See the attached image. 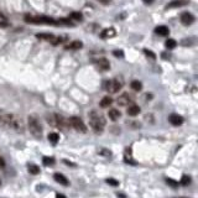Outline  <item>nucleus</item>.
I'll list each match as a JSON object with an SVG mask.
<instances>
[{"mask_svg":"<svg viewBox=\"0 0 198 198\" xmlns=\"http://www.w3.org/2000/svg\"><path fill=\"white\" fill-rule=\"evenodd\" d=\"M130 85H131V89H134L135 92H140L141 89H142V84H141V82H139V81H133Z\"/></svg>","mask_w":198,"mask_h":198,"instance_id":"20","label":"nucleus"},{"mask_svg":"<svg viewBox=\"0 0 198 198\" xmlns=\"http://www.w3.org/2000/svg\"><path fill=\"white\" fill-rule=\"evenodd\" d=\"M155 32H156V33H158L160 36H167V35H168V32H170V30H168V27H167V26H165V25H161V26H157V27L155 29Z\"/></svg>","mask_w":198,"mask_h":198,"instance_id":"14","label":"nucleus"},{"mask_svg":"<svg viewBox=\"0 0 198 198\" xmlns=\"http://www.w3.org/2000/svg\"><path fill=\"white\" fill-rule=\"evenodd\" d=\"M93 63H94L96 68H97L98 71H102V72L108 71V69L110 68V63H109V61H108L106 58H98V60H94Z\"/></svg>","mask_w":198,"mask_h":198,"instance_id":"8","label":"nucleus"},{"mask_svg":"<svg viewBox=\"0 0 198 198\" xmlns=\"http://www.w3.org/2000/svg\"><path fill=\"white\" fill-rule=\"evenodd\" d=\"M53 178H55V181L56 182H58L60 185H62V186H68V179L66 178V176L64 175H62V173H58V172H56L55 175H53Z\"/></svg>","mask_w":198,"mask_h":198,"instance_id":"12","label":"nucleus"},{"mask_svg":"<svg viewBox=\"0 0 198 198\" xmlns=\"http://www.w3.org/2000/svg\"><path fill=\"white\" fill-rule=\"evenodd\" d=\"M112 103H113V99H112L110 97L106 96V97H104V98L100 100V106H102V108H108Z\"/></svg>","mask_w":198,"mask_h":198,"instance_id":"19","label":"nucleus"},{"mask_svg":"<svg viewBox=\"0 0 198 198\" xmlns=\"http://www.w3.org/2000/svg\"><path fill=\"white\" fill-rule=\"evenodd\" d=\"M57 198H66L63 194H57Z\"/></svg>","mask_w":198,"mask_h":198,"instance_id":"36","label":"nucleus"},{"mask_svg":"<svg viewBox=\"0 0 198 198\" xmlns=\"http://www.w3.org/2000/svg\"><path fill=\"white\" fill-rule=\"evenodd\" d=\"M100 154H102V155H105V156H108V157L112 156V152H110V151H106V150H102Z\"/></svg>","mask_w":198,"mask_h":198,"instance_id":"34","label":"nucleus"},{"mask_svg":"<svg viewBox=\"0 0 198 198\" xmlns=\"http://www.w3.org/2000/svg\"><path fill=\"white\" fill-rule=\"evenodd\" d=\"M181 183H182L183 186H187V185H189V183H191V177H189V176H186V175H185V176L182 177V179H181Z\"/></svg>","mask_w":198,"mask_h":198,"instance_id":"28","label":"nucleus"},{"mask_svg":"<svg viewBox=\"0 0 198 198\" xmlns=\"http://www.w3.org/2000/svg\"><path fill=\"white\" fill-rule=\"evenodd\" d=\"M177 46V42L173 40V39H168L167 41H166V47L168 48V50H172V48H175Z\"/></svg>","mask_w":198,"mask_h":198,"instance_id":"24","label":"nucleus"},{"mask_svg":"<svg viewBox=\"0 0 198 198\" xmlns=\"http://www.w3.org/2000/svg\"><path fill=\"white\" fill-rule=\"evenodd\" d=\"M71 17L73 20H76V21H82L83 20V15L81 12H72L71 14Z\"/></svg>","mask_w":198,"mask_h":198,"instance_id":"25","label":"nucleus"},{"mask_svg":"<svg viewBox=\"0 0 198 198\" xmlns=\"http://www.w3.org/2000/svg\"><path fill=\"white\" fill-rule=\"evenodd\" d=\"M166 182H167L170 186H172L173 188H176V187L178 186V183H177L176 181H173V179H171V178H166Z\"/></svg>","mask_w":198,"mask_h":198,"instance_id":"31","label":"nucleus"},{"mask_svg":"<svg viewBox=\"0 0 198 198\" xmlns=\"http://www.w3.org/2000/svg\"><path fill=\"white\" fill-rule=\"evenodd\" d=\"M123 85H124V81L121 78H118V77L116 78H113V79H108L103 84L105 91L109 92V93H113V94L116 93V92H119L120 89L123 88Z\"/></svg>","mask_w":198,"mask_h":198,"instance_id":"6","label":"nucleus"},{"mask_svg":"<svg viewBox=\"0 0 198 198\" xmlns=\"http://www.w3.org/2000/svg\"><path fill=\"white\" fill-rule=\"evenodd\" d=\"M89 124H91L92 129L96 133H99L100 134V133H103L104 127H105V119L98 112L92 110L91 113H89Z\"/></svg>","mask_w":198,"mask_h":198,"instance_id":"2","label":"nucleus"},{"mask_svg":"<svg viewBox=\"0 0 198 198\" xmlns=\"http://www.w3.org/2000/svg\"><path fill=\"white\" fill-rule=\"evenodd\" d=\"M25 21L29 24H46V25H58V21L48 16H33L25 15Z\"/></svg>","mask_w":198,"mask_h":198,"instance_id":"5","label":"nucleus"},{"mask_svg":"<svg viewBox=\"0 0 198 198\" xmlns=\"http://www.w3.org/2000/svg\"><path fill=\"white\" fill-rule=\"evenodd\" d=\"M0 124L5 128L12 129L16 133H24L25 130V124L24 120L12 113H9L4 109H0Z\"/></svg>","mask_w":198,"mask_h":198,"instance_id":"1","label":"nucleus"},{"mask_svg":"<svg viewBox=\"0 0 198 198\" xmlns=\"http://www.w3.org/2000/svg\"><path fill=\"white\" fill-rule=\"evenodd\" d=\"M115 36V30L113 27H109V29H104L102 32H100V37L102 39H109V37H113Z\"/></svg>","mask_w":198,"mask_h":198,"instance_id":"13","label":"nucleus"},{"mask_svg":"<svg viewBox=\"0 0 198 198\" xmlns=\"http://www.w3.org/2000/svg\"><path fill=\"white\" fill-rule=\"evenodd\" d=\"M47 123L52 127L60 128L62 130L69 129V120L61 114H47Z\"/></svg>","mask_w":198,"mask_h":198,"instance_id":"3","label":"nucleus"},{"mask_svg":"<svg viewBox=\"0 0 198 198\" xmlns=\"http://www.w3.org/2000/svg\"><path fill=\"white\" fill-rule=\"evenodd\" d=\"M106 183H109V185H112V186H118V185H119V182L115 181V179H113V178H108V179H106Z\"/></svg>","mask_w":198,"mask_h":198,"instance_id":"32","label":"nucleus"},{"mask_svg":"<svg viewBox=\"0 0 198 198\" xmlns=\"http://www.w3.org/2000/svg\"><path fill=\"white\" fill-rule=\"evenodd\" d=\"M187 3L186 2H172V3H170L166 8L167 9H170V8H178V6H183V5H186Z\"/></svg>","mask_w":198,"mask_h":198,"instance_id":"23","label":"nucleus"},{"mask_svg":"<svg viewBox=\"0 0 198 198\" xmlns=\"http://www.w3.org/2000/svg\"><path fill=\"white\" fill-rule=\"evenodd\" d=\"M140 113V108L137 105H130L129 106V109H128V114L131 115V116H135Z\"/></svg>","mask_w":198,"mask_h":198,"instance_id":"18","label":"nucleus"},{"mask_svg":"<svg viewBox=\"0 0 198 198\" xmlns=\"http://www.w3.org/2000/svg\"><path fill=\"white\" fill-rule=\"evenodd\" d=\"M48 140L52 142V144H57L58 140H60V135L57 133H50L48 134Z\"/></svg>","mask_w":198,"mask_h":198,"instance_id":"21","label":"nucleus"},{"mask_svg":"<svg viewBox=\"0 0 198 198\" xmlns=\"http://www.w3.org/2000/svg\"><path fill=\"white\" fill-rule=\"evenodd\" d=\"M0 26H8V19L3 14H0Z\"/></svg>","mask_w":198,"mask_h":198,"instance_id":"29","label":"nucleus"},{"mask_svg":"<svg viewBox=\"0 0 198 198\" xmlns=\"http://www.w3.org/2000/svg\"><path fill=\"white\" fill-rule=\"evenodd\" d=\"M181 23L183 25L188 26V25H191V24L194 23V16L191 12H187V11L186 12H182V15H181Z\"/></svg>","mask_w":198,"mask_h":198,"instance_id":"10","label":"nucleus"},{"mask_svg":"<svg viewBox=\"0 0 198 198\" xmlns=\"http://www.w3.org/2000/svg\"><path fill=\"white\" fill-rule=\"evenodd\" d=\"M27 124H29V130L30 133L36 137V139H41L42 136V125L39 120V118L36 115H29L27 118Z\"/></svg>","mask_w":198,"mask_h":198,"instance_id":"4","label":"nucleus"},{"mask_svg":"<svg viewBox=\"0 0 198 198\" xmlns=\"http://www.w3.org/2000/svg\"><path fill=\"white\" fill-rule=\"evenodd\" d=\"M36 37L41 39V40H45V41H51V42L55 41V36H53L52 33H37L36 35Z\"/></svg>","mask_w":198,"mask_h":198,"instance_id":"15","label":"nucleus"},{"mask_svg":"<svg viewBox=\"0 0 198 198\" xmlns=\"http://www.w3.org/2000/svg\"><path fill=\"white\" fill-rule=\"evenodd\" d=\"M43 165H46V166H50V165H53L55 164V158L53 157H43Z\"/></svg>","mask_w":198,"mask_h":198,"instance_id":"26","label":"nucleus"},{"mask_svg":"<svg viewBox=\"0 0 198 198\" xmlns=\"http://www.w3.org/2000/svg\"><path fill=\"white\" fill-rule=\"evenodd\" d=\"M168 121L175 125V127H178V125H181L183 123V118L181 115H178V114H171L168 116Z\"/></svg>","mask_w":198,"mask_h":198,"instance_id":"11","label":"nucleus"},{"mask_svg":"<svg viewBox=\"0 0 198 198\" xmlns=\"http://www.w3.org/2000/svg\"><path fill=\"white\" fill-rule=\"evenodd\" d=\"M83 47V43L81 41H72L69 45L66 46V50H79Z\"/></svg>","mask_w":198,"mask_h":198,"instance_id":"16","label":"nucleus"},{"mask_svg":"<svg viewBox=\"0 0 198 198\" xmlns=\"http://www.w3.org/2000/svg\"><path fill=\"white\" fill-rule=\"evenodd\" d=\"M181 198H186V197H181Z\"/></svg>","mask_w":198,"mask_h":198,"instance_id":"37","label":"nucleus"},{"mask_svg":"<svg viewBox=\"0 0 198 198\" xmlns=\"http://www.w3.org/2000/svg\"><path fill=\"white\" fill-rule=\"evenodd\" d=\"M144 52H145V55H146V56H149V57H151L152 60H155V58H156V55H155V53H154V52H151V51H149V50H146V48H145V50H144Z\"/></svg>","mask_w":198,"mask_h":198,"instance_id":"30","label":"nucleus"},{"mask_svg":"<svg viewBox=\"0 0 198 198\" xmlns=\"http://www.w3.org/2000/svg\"><path fill=\"white\" fill-rule=\"evenodd\" d=\"M113 55H114L115 57H120V58H121V57H124V52H123L121 50H119V51H114Z\"/></svg>","mask_w":198,"mask_h":198,"instance_id":"33","label":"nucleus"},{"mask_svg":"<svg viewBox=\"0 0 198 198\" xmlns=\"http://www.w3.org/2000/svg\"><path fill=\"white\" fill-rule=\"evenodd\" d=\"M29 172L32 175H37V173H40V167L37 165L31 164V165H29Z\"/></svg>","mask_w":198,"mask_h":198,"instance_id":"22","label":"nucleus"},{"mask_svg":"<svg viewBox=\"0 0 198 198\" xmlns=\"http://www.w3.org/2000/svg\"><path fill=\"white\" fill-rule=\"evenodd\" d=\"M194 43V39L193 37H189V39H183L182 40V45L183 46H191Z\"/></svg>","mask_w":198,"mask_h":198,"instance_id":"27","label":"nucleus"},{"mask_svg":"<svg viewBox=\"0 0 198 198\" xmlns=\"http://www.w3.org/2000/svg\"><path fill=\"white\" fill-rule=\"evenodd\" d=\"M68 120H69V125L73 129H76L79 133H87V127H85V124L83 123V120L81 118H78V116H72Z\"/></svg>","mask_w":198,"mask_h":198,"instance_id":"7","label":"nucleus"},{"mask_svg":"<svg viewBox=\"0 0 198 198\" xmlns=\"http://www.w3.org/2000/svg\"><path fill=\"white\" fill-rule=\"evenodd\" d=\"M108 115H109V118L113 120V121H115V120H118L119 118H120V112L118 110V109H110L109 110V114H108Z\"/></svg>","mask_w":198,"mask_h":198,"instance_id":"17","label":"nucleus"},{"mask_svg":"<svg viewBox=\"0 0 198 198\" xmlns=\"http://www.w3.org/2000/svg\"><path fill=\"white\" fill-rule=\"evenodd\" d=\"M5 165V162H4V160L2 158V157H0V167H2V166H4Z\"/></svg>","mask_w":198,"mask_h":198,"instance_id":"35","label":"nucleus"},{"mask_svg":"<svg viewBox=\"0 0 198 198\" xmlns=\"http://www.w3.org/2000/svg\"><path fill=\"white\" fill-rule=\"evenodd\" d=\"M116 103H118L120 106H128V105H130V104L133 103V99H131V97H130L128 93H124V94H121V96L118 98Z\"/></svg>","mask_w":198,"mask_h":198,"instance_id":"9","label":"nucleus"}]
</instances>
